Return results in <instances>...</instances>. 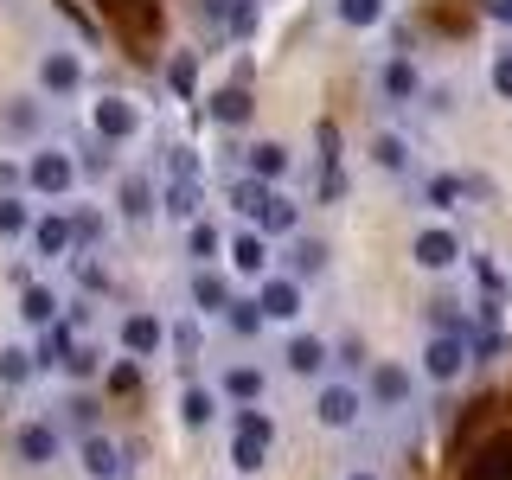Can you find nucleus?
Returning a JSON list of instances; mask_svg holds the SVG:
<instances>
[{
  "mask_svg": "<svg viewBox=\"0 0 512 480\" xmlns=\"http://www.w3.org/2000/svg\"><path fill=\"white\" fill-rule=\"evenodd\" d=\"M64 416H71L84 436H96V404H90V397H71V404H64Z\"/></svg>",
  "mask_w": 512,
  "mask_h": 480,
  "instance_id": "obj_37",
  "label": "nucleus"
},
{
  "mask_svg": "<svg viewBox=\"0 0 512 480\" xmlns=\"http://www.w3.org/2000/svg\"><path fill=\"white\" fill-rule=\"evenodd\" d=\"M186 250L199 256V263H212L218 256V224H192V237H186Z\"/></svg>",
  "mask_w": 512,
  "mask_h": 480,
  "instance_id": "obj_30",
  "label": "nucleus"
},
{
  "mask_svg": "<svg viewBox=\"0 0 512 480\" xmlns=\"http://www.w3.org/2000/svg\"><path fill=\"white\" fill-rule=\"evenodd\" d=\"M288 173V148L282 141H256L250 148V180H282Z\"/></svg>",
  "mask_w": 512,
  "mask_h": 480,
  "instance_id": "obj_19",
  "label": "nucleus"
},
{
  "mask_svg": "<svg viewBox=\"0 0 512 480\" xmlns=\"http://www.w3.org/2000/svg\"><path fill=\"white\" fill-rule=\"evenodd\" d=\"M64 372H71V378H90V372H96V352H90V346H71V359H64Z\"/></svg>",
  "mask_w": 512,
  "mask_h": 480,
  "instance_id": "obj_38",
  "label": "nucleus"
},
{
  "mask_svg": "<svg viewBox=\"0 0 512 480\" xmlns=\"http://www.w3.org/2000/svg\"><path fill=\"white\" fill-rule=\"evenodd\" d=\"M180 410H186V423H192V429L212 423V391H186V397H180Z\"/></svg>",
  "mask_w": 512,
  "mask_h": 480,
  "instance_id": "obj_34",
  "label": "nucleus"
},
{
  "mask_svg": "<svg viewBox=\"0 0 512 480\" xmlns=\"http://www.w3.org/2000/svg\"><path fill=\"white\" fill-rule=\"evenodd\" d=\"M32 237H39V256H64V250L77 244V231H71V218H64V212L39 218V231H32Z\"/></svg>",
  "mask_w": 512,
  "mask_h": 480,
  "instance_id": "obj_18",
  "label": "nucleus"
},
{
  "mask_svg": "<svg viewBox=\"0 0 512 480\" xmlns=\"http://www.w3.org/2000/svg\"><path fill=\"white\" fill-rule=\"evenodd\" d=\"M301 224V212H295V199H288V192H269V205L263 212H256V231L263 237H288Z\"/></svg>",
  "mask_w": 512,
  "mask_h": 480,
  "instance_id": "obj_12",
  "label": "nucleus"
},
{
  "mask_svg": "<svg viewBox=\"0 0 512 480\" xmlns=\"http://www.w3.org/2000/svg\"><path fill=\"white\" fill-rule=\"evenodd\" d=\"M352 480H372V474H352Z\"/></svg>",
  "mask_w": 512,
  "mask_h": 480,
  "instance_id": "obj_45",
  "label": "nucleus"
},
{
  "mask_svg": "<svg viewBox=\"0 0 512 480\" xmlns=\"http://www.w3.org/2000/svg\"><path fill=\"white\" fill-rule=\"evenodd\" d=\"M167 218H199V160H192V148H173L167 160Z\"/></svg>",
  "mask_w": 512,
  "mask_h": 480,
  "instance_id": "obj_1",
  "label": "nucleus"
},
{
  "mask_svg": "<svg viewBox=\"0 0 512 480\" xmlns=\"http://www.w3.org/2000/svg\"><path fill=\"white\" fill-rule=\"evenodd\" d=\"M231 461H237L244 474H256V468L269 461V442H256V436H237V442H231Z\"/></svg>",
  "mask_w": 512,
  "mask_h": 480,
  "instance_id": "obj_26",
  "label": "nucleus"
},
{
  "mask_svg": "<svg viewBox=\"0 0 512 480\" xmlns=\"http://www.w3.org/2000/svg\"><path fill=\"white\" fill-rule=\"evenodd\" d=\"M455 199H461V180H429V205H442V212H448Z\"/></svg>",
  "mask_w": 512,
  "mask_h": 480,
  "instance_id": "obj_40",
  "label": "nucleus"
},
{
  "mask_svg": "<svg viewBox=\"0 0 512 480\" xmlns=\"http://www.w3.org/2000/svg\"><path fill=\"white\" fill-rule=\"evenodd\" d=\"M461 480H512V429H500V436L480 442L474 461L461 468Z\"/></svg>",
  "mask_w": 512,
  "mask_h": 480,
  "instance_id": "obj_2",
  "label": "nucleus"
},
{
  "mask_svg": "<svg viewBox=\"0 0 512 480\" xmlns=\"http://www.w3.org/2000/svg\"><path fill=\"white\" fill-rule=\"evenodd\" d=\"M7 128H13V135H32V128H39V109H32V103L7 109Z\"/></svg>",
  "mask_w": 512,
  "mask_h": 480,
  "instance_id": "obj_39",
  "label": "nucleus"
},
{
  "mask_svg": "<svg viewBox=\"0 0 512 480\" xmlns=\"http://www.w3.org/2000/svg\"><path fill=\"white\" fill-rule=\"evenodd\" d=\"M205 13H212V20H224L231 32L250 26V0H205Z\"/></svg>",
  "mask_w": 512,
  "mask_h": 480,
  "instance_id": "obj_27",
  "label": "nucleus"
},
{
  "mask_svg": "<svg viewBox=\"0 0 512 480\" xmlns=\"http://www.w3.org/2000/svg\"><path fill=\"white\" fill-rule=\"evenodd\" d=\"M288 263H295V276H314V269L327 263V250H320V244H295V250H288Z\"/></svg>",
  "mask_w": 512,
  "mask_h": 480,
  "instance_id": "obj_36",
  "label": "nucleus"
},
{
  "mask_svg": "<svg viewBox=\"0 0 512 480\" xmlns=\"http://www.w3.org/2000/svg\"><path fill=\"white\" fill-rule=\"evenodd\" d=\"M26 224H32V212H26L20 199H0V237H20Z\"/></svg>",
  "mask_w": 512,
  "mask_h": 480,
  "instance_id": "obj_32",
  "label": "nucleus"
},
{
  "mask_svg": "<svg viewBox=\"0 0 512 480\" xmlns=\"http://www.w3.org/2000/svg\"><path fill=\"white\" fill-rule=\"evenodd\" d=\"M237 436H256V442H276V423H269V416L256 410V404H244V410H237Z\"/></svg>",
  "mask_w": 512,
  "mask_h": 480,
  "instance_id": "obj_28",
  "label": "nucleus"
},
{
  "mask_svg": "<svg viewBox=\"0 0 512 480\" xmlns=\"http://www.w3.org/2000/svg\"><path fill=\"white\" fill-rule=\"evenodd\" d=\"M455 256H461L455 231H423V237H416V263H423V269H448Z\"/></svg>",
  "mask_w": 512,
  "mask_h": 480,
  "instance_id": "obj_15",
  "label": "nucleus"
},
{
  "mask_svg": "<svg viewBox=\"0 0 512 480\" xmlns=\"http://www.w3.org/2000/svg\"><path fill=\"white\" fill-rule=\"evenodd\" d=\"M160 340H167V327H160L154 314H128V320H122V346L135 352V359H148V352H160Z\"/></svg>",
  "mask_w": 512,
  "mask_h": 480,
  "instance_id": "obj_11",
  "label": "nucleus"
},
{
  "mask_svg": "<svg viewBox=\"0 0 512 480\" xmlns=\"http://www.w3.org/2000/svg\"><path fill=\"white\" fill-rule=\"evenodd\" d=\"M39 84L52 90V96H71L77 84H84V64H77L71 52H45V64H39Z\"/></svg>",
  "mask_w": 512,
  "mask_h": 480,
  "instance_id": "obj_10",
  "label": "nucleus"
},
{
  "mask_svg": "<svg viewBox=\"0 0 512 480\" xmlns=\"http://www.w3.org/2000/svg\"><path fill=\"white\" fill-rule=\"evenodd\" d=\"M256 308H263V320H295L301 314V282L295 276H269L263 295H256Z\"/></svg>",
  "mask_w": 512,
  "mask_h": 480,
  "instance_id": "obj_6",
  "label": "nucleus"
},
{
  "mask_svg": "<svg viewBox=\"0 0 512 480\" xmlns=\"http://www.w3.org/2000/svg\"><path fill=\"white\" fill-rule=\"evenodd\" d=\"M212 116H218L224 128H244V122L256 116V103H250V90H244V84H231V90H218V96H212Z\"/></svg>",
  "mask_w": 512,
  "mask_h": 480,
  "instance_id": "obj_16",
  "label": "nucleus"
},
{
  "mask_svg": "<svg viewBox=\"0 0 512 480\" xmlns=\"http://www.w3.org/2000/svg\"><path fill=\"white\" fill-rule=\"evenodd\" d=\"M372 154H378V167H391V173H397V167L410 160V154H404V141H397V135H378V141H372Z\"/></svg>",
  "mask_w": 512,
  "mask_h": 480,
  "instance_id": "obj_35",
  "label": "nucleus"
},
{
  "mask_svg": "<svg viewBox=\"0 0 512 480\" xmlns=\"http://www.w3.org/2000/svg\"><path fill=\"white\" fill-rule=\"evenodd\" d=\"M135 365H116V372H109V391H122V397H135Z\"/></svg>",
  "mask_w": 512,
  "mask_h": 480,
  "instance_id": "obj_42",
  "label": "nucleus"
},
{
  "mask_svg": "<svg viewBox=\"0 0 512 480\" xmlns=\"http://www.w3.org/2000/svg\"><path fill=\"white\" fill-rule=\"evenodd\" d=\"M314 416L327 429H352V423H359V391H352V384H327L320 404H314Z\"/></svg>",
  "mask_w": 512,
  "mask_h": 480,
  "instance_id": "obj_7",
  "label": "nucleus"
},
{
  "mask_svg": "<svg viewBox=\"0 0 512 480\" xmlns=\"http://www.w3.org/2000/svg\"><path fill=\"white\" fill-rule=\"evenodd\" d=\"M461 365H468V340H461V333H436V340H429V352H423V372L448 384Z\"/></svg>",
  "mask_w": 512,
  "mask_h": 480,
  "instance_id": "obj_5",
  "label": "nucleus"
},
{
  "mask_svg": "<svg viewBox=\"0 0 512 480\" xmlns=\"http://www.w3.org/2000/svg\"><path fill=\"white\" fill-rule=\"evenodd\" d=\"M13 455H20L26 468L58 461V429H52V423H20V429H13Z\"/></svg>",
  "mask_w": 512,
  "mask_h": 480,
  "instance_id": "obj_4",
  "label": "nucleus"
},
{
  "mask_svg": "<svg viewBox=\"0 0 512 480\" xmlns=\"http://www.w3.org/2000/svg\"><path fill=\"white\" fill-rule=\"evenodd\" d=\"M282 359H288V372H301V378H314V372H320V365H327V346H320V340H314V333H301V340H288V352H282Z\"/></svg>",
  "mask_w": 512,
  "mask_h": 480,
  "instance_id": "obj_17",
  "label": "nucleus"
},
{
  "mask_svg": "<svg viewBox=\"0 0 512 480\" xmlns=\"http://www.w3.org/2000/svg\"><path fill=\"white\" fill-rule=\"evenodd\" d=\"M372 397L384 410L410 404V372H404V365H372Z\"/></svg>",
  "mask_w": 512,
  "mask_h": 480,
  "instance_id": "obj_13",
  "label": "nucleus"
},
{
  "mask_svg": "<svg viewBox=\"0 0 512 480\" xmlns=\"http://www.w3.org/2000/svg\"><path fill=\"white\" fill-rule=\"evenodd\" d=\"M378 84H384V96H391V103H410V96H416V64H410V58H391Z\"/></svg>",
  "mask_w": 512,
  "mask_h": 480,
  "instance_id": "obj_22",
  "label": "nucleus"
},
{
  "mask_svg": "<svg viewBox=\"0 0 512 480\" xmlns=\"http://www.w3.org/2000/svg\"><path fill=\"white\" fill-rule=\"evenodd\" d=\"M167 84H173V96H192V84H199V64H192V52H173Z\"/></svg>",
  "mask_w": 512,
  "mask_h": 480,
  "instance_id": "obj_25",
  "label": "nucleus"
},
{
  "mask_svg": "<svg viewBox=\"0 0 512 480\" xmlns=\"http://www.w3.org/2000/svg\"><path fill=\"white\" fill-rule=\"evenodd\" d=\"M224 391H231L237 404H250V397L263 391V372H256V365H237V372H224Z\"/></svg>",
  "mask_w": 512,
  "mask_h": 480,
  "instance_id": "obj_24",
  "label": "nucleus"
},
{
  "mask_svg": "<svg viewBox=\"0 0 512 480\" xmlns=\"http://www.w3.org/2000/svg\"><path fill=\"white\" fill-rule=\"evenodd\" d=\"M84 474H90V480H122V474H128L122 448L109 442V436H84Z\"/></svg>",
  "mask_w": 512,
  "mask_h": 480,
  "instance_id": "obj_8",
  "label": "nucleus"
},
{
  "mask_svg": "<svg viewBox=\"0 0 512 480\" xmlns=\"http://www.w3.org/2000/svg\"><path fill=\"white\" fill-rule=\"evenodd\" d=\"M96 135H103V141H128V135H135V103H128V96H103V103H96Z\"/></svg>",
  "mask_w": 512,
  "mask_h": 480,
  "instance_id": "obj_9",
  "label": "nucleus"
},
{
  "mask_svg": "<svg viewBox=\"0 0 512 480\" xmlns=\"http://www.w3.org/2000/svg\"><path fill=\"white\" fill-rule=\"evenodd\" d=\"M493 90H500V96H512V52H500V58H493Z\"/></svg>",
  "mask_w": 512,
  "mask_h": 480,
  "instance_id": "obj_41",
  "label": "nucleus"
},
{
  "mask_svg": "<svg viewBox=\"0 0 512 480\" xmlns=\"http://www.w3.org/2000/svg\"><path fill=\"white\" fill-rule=\"evenodd\" d=\"M231 263L244 269V276H263V269H269V237L263 231H237L231 237Z\"/></svg>",
  "mask_w": 512,
  "mask_h": 480,
  "instance_id": "obj_14",
  "label": "nucleus"
},
{
  "mask_svg": "<svg viewBox=\"0 0 512 480\" xmlns=\"http://www.w3.org/2000/svg\"><path fill=\"white\" fill-rule=\"evenodd\" d=\"M340 20L346 26H378L384 20V0H340Z\"/></svg>",
  "mask_w": 512,
  "mask_h": 480,
  "instance_id": "obj_29",
  "label": "nucleus"
},
{
  "mask_svg": "<svg viewBox=\"0 0 512 480\" xmlns=\"http://www.w3.org/2000/svg\"><path fill=\"white\" fill-rule=\"evenodd\" d=\"M0 378H7V384H26L32 378V352H20V346L0 352Z\"/></svg>",
  "mask_w": 512,
  "mask_h": 480,
  "instance_id": "obj_31",
  "label": "nucleus"
},
{
  "mask_svg": "<svg viewBox=\"0 0 512 480\" xmlns=\"http://www.w3.org/2000/svg\"><path fill=\"white\" fill-rule=\"evenodd\" d=\"M192 301H199V314H224L231 308V288H224L212 269H199V276H192Z\"/></svg>",
  "mask_w": 512,
  "mask_h": 480,
  "instance_id": "obj_21",
  "label": "nucleus"
},
{
  "mask_svg": "<svg viewBox=\"0 0 512 480\" xmlns=\"http://www.w3.org/2000/svg\"><path fill=\"white\" fill-rule=\"evenodd\" d=\"M77 186V160L71 154H32V192H45V199H58V192Z\"/></svg>",
  "mask_w": 512,
  "mask_h": 480,
  "instance_id": "obj_3",
  "label": "nucleus"
},
{
  "mask_svg": "<svg viewBox=\"0 0 512 480\" xmlns=\"http://www.w3.org/2000/svg\"><path fill=\"white\" fill-rule=\"evenodd\" d=\"M116 205H122V218H148L154 212V186L141 180V173H128V180L116 186Z\"/></svg>",
  "mask_w": 512,
  "mask_h": 480,
  "instance_id": "obj_20",
  "label": "nucleus"
},
{
  "mask_svg": "<svg viewBox=\"0 0 512 480\" xmlns=\"http://www.w3.org/2000/svg\"><path fill=\"white\" fill-rule=\"evenodd\" d=\"M487 13H500V20H512V0H487Z\"/></svg>",
  "mask_w": 512,
  "mask_h": 480,
  "instance_id": "obj_44",
  "label": "nucleus"
},
{
  "mask_svg": "<svg viewBox=\"0 0 512 480\" xmlns=\"http://www.w3.org/2000/svg\"><path fill=\"white\" fill-rule=\"evenodd\" d=\"M173 346H180V359H192V352H199V327L180 320V327H173Z\"/></svg>",
  "mask_w": 512,
  "mask_h": 480,
  "instance_id": "obj_43",
  "label": "nucleus"
},
{
  "mask_svg": "<svg viewBox=\"0 0 512 480\" xmlns=\"http://www.w3.org/2000/svg\"><path fill=\"white\" fill-rule=\"evenodd\" d=\"M20 314L32 320V327H52V320H58V295H52V288H32V282H26V295H20Z\"/></svg>",
  "mask_w": 512,
  "mask_h": 480,
  "instance_id": "obj_23",
  "label": "nucleus"
},
{
  "mask_svg": "<svg viewBox=\"0 0 512 480\" xmlns=\"http://www.w3.org/2000/svg\"><path fill=\"white\" fill-rule=\"evenodd\" d=\"M224 320H231L237 333H256V327H263V308H256V301H231V308H224Z\"/></svg>",
  "mask_w": 512,
  "mask_h": 480,
  "instance_id": "obj_33",
  "label": "nucleus"
}]
</instances>
